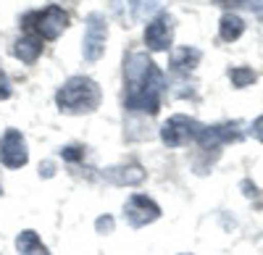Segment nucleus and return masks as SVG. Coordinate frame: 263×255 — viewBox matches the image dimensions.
I'll use <instances>...</instances> for the list:
<instances>
[{"instance_id": "obj_1", "label": "nucleus", "mask_w": 263, "mask_h": 255, "mask_svg": "<svg viewBox=\"0 0 263 255\" xmlns=\"http://www.w3.org/2000/svg\"><path fill=\"white\" fill-rule=\"evenodd\" d=\"M103 100V92L98 87V82L90 76H69L55 92V105L61 113L69 116H82L98 111V105Z\"/></svg>"}, {"instance_id": "obj_2", "label": "nucleus", "mask_w": 263, "mask_h": 255, "mask_svg": "<svg viewBox=\"0 0 263 255\" xmlns=\"http://www.w3.org/2000/svg\"><path fill=\"white\" fill-rule=\"evenodd\" d=\"M163 71L158 66H153V71L147 74V79L135 87L132 92H126V108L129 111H140V113H147V116H156L158 108H161V95H163Z\"/></svg>"}, {"instance_id": "obj_3", "label": "nucleus", "mask_w": 263, "mask_h": 255, "mask_svg": "<svg viewBox=\"0 0 263 255\" xmlns=\"http://www.w3.org/2000/svg\"><path fill=\"white\" fill-rule=\"evenodd\" d=\"M105 40H108V21L103 13H90L84 21V40H82V53L87 61H98L105 53Z\"/></svg>"}, {"instance_id": "obj_4", "label": "nucleus", "mask_w": 263, "mask_h": 255, "mask_svg": "<svg viewBox=\"0 0 263 255\" xmlns=\"http://www.w3.org/2000/svg\"><path fill=\"white\" fill-rule=\"evenodd\" d=\"M200 129H203V126L197 124L195 119L177 113V116H171V119L161 126V140H163V145H168V147H182V145H187V142H192V140L197 142V134H200Z\"/></svg>"}, {"instance_id": "obj_5", "label": "nucleus", "mask_w": 263, "mask_h": 255, "mask_svg": "<svg viewBox=\"0 0 263 255\" xmlns=\"http://www.w3.org/2000/svg\"><path fill=\"white\" fill-rule=\"evenodd\" d=\"M0 163L6 168H24L29 163V147L18 129H6L0 137Z\"/></svg>"}, {"instance_id": "obj_6", "label": "nucleus", "mask_w": 263, "mask_h": 255, "mask_svg": "<svg viewBox=\"0 0 263 255\" xmlns=\"http://www.w3.org/2000/svg\"><path fill=\"white\" fill-rule=\"evenodd\" d=\"M124 219L132 229H142L153 221L161 219V208L156 200H150L147 195H132L124 203Z\"/></svg>"}, {"instance_id": "obj_7", "label": "nucleus", "mask_w": 263, "mask_h": 255, "mask_svg": "<svg viewBox=\"0 0 263 255\" xmlns=\"http://www.w3.org/2000/svg\"><path fill=\"white\" fill-rule=\"evenodd\" d=\"M174 42V18L168 13H158L145 27V45L153 53H166Z\"/></svg>"}, {"instance_id": "obj_8", "label": "nucleus", "mask_w": 263, "mask_h": 255, "mask_svg": "<svg viewBox=\"0 0 263 255\" xmlns=\"http://www.w3.org/2000/svg\"><path fill=\"white\" fill-rule=\"evenodd\" d=\"M66 27H69V16L61 6H48L37 16V34L42 40H58Z\"/></svg>"}, {"instance_id": "obj_9", "label": "nucleus", "mask_w": 263, "mask_h": 255, "mask_svg": "<svg viewBox=\"0 0 263 255\" xmlns=\"http://www.w3.org/2000/svg\"><path fill=\"white\" fill-rule=\"evenodd\" d=\"M239 137H242L239 121H232V124H218V126H203L200 134H197V142L208 150V147H218L224 142H237Z\"/></svg>"}, {"instance_id": "obj_10", "label": "nucleus", "mask_w": 263, "mask_h": 255, "mask_svg": "<svg viewBox=\"0 0 263 255\" xmlns=\"http://www.w3.org/2000/svg\"><path fill=\"white\" fill-rule=\"evenodd\" d=\"M103 176L116 187H135L145 182V168L140 163H119V166L105 168Z\"/></svg>"}, {"instance_id": "obj_11", "label": "nucleus", "mask_w": 263, "mask_h": 255, "mask_svg": "<svg viewBox=\"0 0 263 255\" xmlns=\"http://www.w3.org/2000/svg\"><path fill=\"white\" fill-rule=\"evenodd\" d=\"M13 55L21 63H34L42 55V37L40 34H24V37H18L16 40V48H13Z\"/></svg>"}, {"instance_id": "obj_12", "label": "nucleus", "mask_w": 263, "mask_h": 255, "mask_svg": "<svg viewBox=\"0 0 263 255\" xmlns=\"http://www.w3.org/2000/svg\"><path fill=\"white\" fill-rule=\"evenodd\" d=\"M16 250L18 255H50V250L42 245L40 234L34 229H24V231H18V237H16Z\"/></svg>"}, {"instance_id": "obj_13", "label": "nucleus", "mask_w": 263, "mask_h": 255, "mask_svg": "<svg viewBox=\"0 0 263 255\" xmlns=\"http://www.w3.org/2000/svg\"><path fill=\"white\" fill-rule=\"evenodd\" d=\"M197 63H200V50L197 48H179V50L171 53V69L179 71V74L192 71Z\"/></svg>"}, {"instance_id": "obj_14", "label": "nucleus", "mask_w": 263, "mask_h": 255, "mask_svg": "<svg viewBox=\"0 0 263 255\" xmlns=\"http://www.w3.org/2000/svg\"><path fill=\"white\" fill-rule=\"evenodd\" d=\"M242 32H245V21L239 18L237 13H224L221 21H218V34H221L224 42L239 40V37H242Z\"/></svg>"}, {"instance_id": "obj_15", "label": "nucleus", "mask_w": 263, "mask_h": 255, "mask_svg": "<svg viewBox=\"0 0 263 255\" xmlns=\"http://www.w3.org/2000/svg\"><path fill=\"white\" fill-rule=\"evenodd\" d=\"M229 79L234 87H248V84L255 82V71L248 66H234V69H229Z\"/></svg>"}, {"instance_id": "obj_16", "label": "nucleus", "mask_w": 263, "mask_h": 255, "mask_svg": "<svg viewBox=\"0 0 263 255\" xmlns=\"http://www.w3.org/2000/svg\"><path fill=\"white\" fill-rule=\"evenodd\" d=\"M114 219L111 216H100L98 221H95V229H98V234H111V231H114Z\"/></svg>"}, {"instance_id": "obj_17", "label": "nucleus", "mask_w": 263, "mask_h": 255, "mask_svg": "<svg viewBox=\"0 0 263 255\" xmlns=\"http://www.w3.org/2000/svg\"><path fill=\"white\" fill-rule=\"evenodd\" d=\"M61 155H63L66 161H79V158H84V147L69 145V147H63V150H61Z\"/></svg>"}, {"instance_id": "obj_18", "label": "nucleus", "mask_w": 263, "mask_h": 255, "mask_svg": "<svg viewBox=\"0 0 263 255\" xmlns=\"http://www.w3.org/2000/svg\"><path fill=\"white\" fill-rule=\"evenodd\" d=\"M6 97H11V82H8L6 71L0 69V100H6Z\"/></svg>"}, {"instance_id": "obj_19", "label": "nucleus", "mask_w": 263, "mask_h": 255, "mask_svg": "<svg viewBox=\"0 0 263 255\" xmlns=\"http://www.w3.org/2000/svg\"><path fill=\"white\" fill-rule=\"evenodd\" d=\"M250 132H253V137H258V140L263 142V116L253 121V129H250Z\"/></svg>"}, {"instance_id": "obj_20", "label": "nucleus", "mask_w": 263, "mask_h": 255, "mask_svg": "<svg viewBox=\"0 0 263 255\" xmlns=\"http://www.w3.org/2000/svg\"><path fill=\"white\" fill-rule=\"evenodd\" d=\"M182 255H192V252H182Z\"/></svg>"}]
</instances>
